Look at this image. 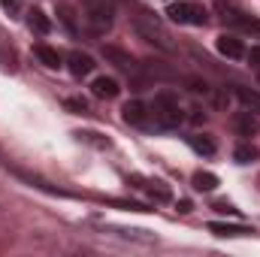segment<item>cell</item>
Listing matches in <instances>:
<instances>
[{"label":"cell","instance_id":"obj_10","mask_svg":"<svg viewBox=\"0 0 260 257\" xmlns=\"http://www.w3.org/2000/svg\"><path fill=\"white\" fill-rule=\"evenodd\" d=\"M103 58L112 61L115 67H121V70H127V73L130 70H136V61L130 58L124 49H118V46H103Z\"/></svg>","mask_w":260,"mask_h":257},{"label":"cell","instance_id":"obj_20","mask_svg":"<svg viewBox=\"0 0 260 257\" xmlns=\"http://www.w3.org/2000/svg\"><path fill=\"white\" fill-rule=\"evenodd\" d=\"M215 209H218V212H236L230 203H215Z\"/></svg>","mask_w":260,"mask_h":257},{"label":"cell","instance_id":"obj_18","mask_svg":"<svg viewBox=\"0 0 260 257\" xmlns=\"http://www.w3.org/2000/svg\"><path fill=\"white\" fill-rule=\"evenodd\" d=\"M76 136L91 142V145H97V148H109V139H100V133H76Z\"/></svg>","mask_w":260,"mask_h":257},{"label":"cell","instance_id":"obj_1","mask_svg":"<svg viewBox=\"0 0 260 257\" xmlns=\"http://www.w3.org/2000/svg\"><path fill=\"white\" fill-rule=\"evenodd\" d=\"M112 21H115V9L112 3L106 0H85L82 6V24L91 37H103L112 30Z\"/></svg>","mask_w":260,"mask_h":257},{"label":"cell","instance_id":"obj_2","mask_svg":"<svg viewBox=\"0 0 260 257\" xmlns=\"http://www.w3.org/2000/svg\"><path fill=\"white\" fill-rule=\"evenodd\" d=\"M151 109V118H154V127L160 130H173L182 124V109H179V100L173 94H154V103L148 106Z\"/></svg>","mask_w":260,"mask_h":257},{"label":"cell","instance_id":"obj_17","mask_svg":"<svg viewBox=\"0 0 260 257\" xmlns=\"http://www.w3.org/2000/svg\"><path fill=\"white\" fill-rule=\"evenodd\" d=\"M64 106L73 112V115H88V103H85L82 97H67Z\"/></svg>","mask_w":260,"mask_h":257},{"label":"cell","instance_id":"obj_19","mask_svg":"<svg viewBox=\"0 0 260 257\" xmlns=\"http://www.w3.org/2000/svg\"><path fill=\"white\" fill-rule=\"evenodd\" d=\"M245 58H248V61H251L254 67H260V46H254L251 52H245Z\"/></svg>","mask_w":260,"mask_h":257},{"label":"cell","instance_id":"obj_11","mask_svg":"<svg viewBox=\"0 0 260 257\" xmlns=\"http://www.w3.org/2000/svg\"><path fill=\"white\" fill-rule=\"evenodd\" d=\"M34 55L40 58V64L49 67V70H58V67L64 64V61H61V55H58V49H52V46H46V43L34 46Z\"/></svg>","mask_w":260,"mask_h":257},{"label":"cell","instance_id":"obj_4","mask_svg":"<svg viewBox=\"0 0 260 257\" xmlns=\"http://www.w3.org/2000/svg\"><path fill=\"white\" fill-rule=\"evenodd\" d=\"M167 15H170L173 21H179V24H194V27L209 24V12H206L200 3H191V0H179V3H173V6L167 9Z\"/></svg>","mask_w":260,"mask_h":257},{"label":"cell","instance_id":"obj_15","mask_svg":"<svg viewBox=\"0 0 260 257\" xmlns=\"http://www.w3.org/2000/svg\"><path fill=\"white\" fill-rule=\"evenodd\" d=\"M188 142H191V148H194L197 154H206V157H212V154H215V142H212L209 136L194 133V136H188Z\"/></svg>","mask_w":260,"mask_h":257},{"label":"cell","instance_id":"obj_9","mask_svg":"<svg viewBox=\"0 0 260 257\" xmlns=\"http://www.w3.org/2000/svg\"><path fill=\"white\" fill-rule=\"evenodd\" d=\"M67 64H70V73H73L76 79H82V76H88V73L94 70V58L85 55V52H70Z\"/></svg>","mask_w":260,"mask_h":257},{"label":"cell","instance_id":"obj_16","mask_svg":"<svg viewBox=\"0 0 260 257\" xmlns=\"http://www.w3.org/2000/svg\"><path fill=\"white\" fill-rule=\"evenodd\" d=\"M194 188L197 191H215L218 188V176L215 173H194Z\"/></svg>","mask_w":260,"mask_h":257},{"label":"cell","instance_id":"obj_7","mask_svg":"<svg viewBox=\"0 0 260 257\" xmlns=\"http://www.w3.org/2000/svg\"><path fill=\"white\" fill-rule=\"evenodd\" d=\"M233 130H236L239 136L251 139V136H257L260 133V118L257 115H251V112H236V115H233Z\"/></svg>","mask_w":260,"mask_h":257},{"label":"cell","instance_id":"obj_22","mask_svg":"<svg viewBox=\"0 0 260 257\" xmlns=\"http://www.w3.org/2000/svg\"><path fill=\"white\" fill-rule=\"evenodd\" d=\"M191 118H194L197 124H200V121H206V112H200V109H194V115H191Z\"/></svg>","mask_w":260,"mask_h":257},{"label":"cell","instance_id":"obj_13","mask_svg":"<svg viewBox=\"0 0 260 257\" xmlns=\"http://www.w3.org/2000/svg\"><path fill=\"white\" fill-rule=\"evenodd\" d=\"M27 27L37 30V34H49V30H52V18H49L43 9H30V12H27Z\"/></svg>","mask_w":260,"mask_h":257},{"label":"cell","instance_id":"obj_21","mask_svg":"<svg viewBox=\"0 0 260 257\" xmlns=\"http://www.w3.org/2000/svg\"><path fill=\"white\" fill-rule=\"evenodd\" d=\"M0 3H3V9H9V12L18 9V0H0Z\"/></svg>","mask_w":260,"mask_h":257},{"label":"cell","instance_id":"obj_5","mask_svg":"<svg viewBox=\"0 0 260 257\" xmlns=\"http://www.w3.org/2000/svg\"><path fill=\"white\" fill-rule=\"evenodd\" d=\"M121 118L127 124H133V127H145L151 121V109L142 100H130V103H124V109H121Z\"/></svg>","mask_w":260,"mask_h":257},{"label":"cell","instance_id":"obj_12","mask_svg":"<svg viewBox=\"0 0 260 257\" xmlns=\"http://www.w3.org/2000/svg\"><path fill=\"white\" fill-rule=\"evenodd\" d=\"M209 230H212L215 236H248V233H254V230L245 227V224H221V221H212Z\"/></svg>","mask_w":260,"mask_h":257},{"label":"cell","instance_id":"obj_3","mask_svg":"<svg viewBox=\"0 0 260 257\" xmlns=\"http://www.w3.org/2000/svg\"><path fill=\"white\" fill-rule=\"evenodd\" d=\"M215 9L221 12V21H224V24H230V27H236V30H242V34H254V37H260V21L251 18L248 12H242L239 6H233V3H227V0H218Z\"/></svg>","mask_w":260,"mask_h":257},{"label":"cell","instance_id":"obj_6","mask_svg":"<svg viewBox=\"0 0 260 257\" xmlns=\"http://www.w3.org/2000/svg\"><path fill=\"white\" fill-rule=\"evenodd\" d=\"M215 49H218L224 58H230V61L245 58V46H242V40H239V37H233V34H221V37L215 40Z\"/></svg>","mask_w":260,"mask_h":257},{"label":"cell","instance_id":"obj_14","mask_svg":"<svg viewBox=\"0 0 260 257\" xmlns=\"http://www.w3.org/2000/svg\"><path fill=\"white\" fill-rule=\"evenodd\" d=\"M233 157H236V164H254V160H260V148L251 142H242V145H236Z\"/></svg>","mask_w":260,"mask_h":257},{"label":"cell","instance_id":"obj_23","mask_svg":"<svg viewBox=\"0 0 260 257\" xmlns=\"http://www.w3.org/2000/svg\"><path fill=\"white\" fill-rule=\"evenodd\" d=\"M257 82H260V67H257Z\"/></svg>","mask_w":260,"mask_h":257},{"label":"cell","instance_id":"obj_8","mask_svg":"<svg viewBox=\"0 0 260 257\" xmlns=\"http://www.w3.org/2000/svg\"><path fill=\"white\" fill-rule=\"evenodd\" d=\"M118 82L112 79V76H97L94 82H91V94L94 97H100V100H115L118 97Z\"/></svg>","mask_w":260,"mask_h":257}]
</instances>
